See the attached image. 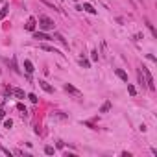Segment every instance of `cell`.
I'll return each instance as SVG.
<instances>
[{"mask_svg": "<svg viewBox=\"0 0 157 157\" xmlns=\"http://www.w3.org/2000/svg\"><path fill=\"white\" fill-rule=\"evenodd\" d=\"M54 21L52 19H48V17H44V15H41L39 17V28L41 30H54Z\"/></svg>", "mask_w": 157, "mask_h": 157, "instance_id": "obj_1", "label": "cell"}, {"mask_svg": "<svg viewBox=\"0 0 157 157\" xmlns=\"http://www.w3.org/2000/svg\"><path fill=\"white\" fill-rule=\"evenodd\" d=\"M142 74H144V80H146V87H148L150 91H154L155 89V85H154V78H151V74H150V70L142 67Z\"/></svg>", "mask_w": 157, "mask_h": 157, "instance_id": "obj_2", "label": "cell"}, {"mask_svg": "<svg viewBox=\"0 0 157 157\" xmlns=\"http://www.w3.org/2000/svg\"><path fill=\"white\" fill-rule=\"evenodd\" d=\"M65 91H67V93H70V94H76V96H82V93H80V91L76 89L74 85H70V83H65Z\"/></svg>", "mask_w": 157, "mask_h": 157, "instance_id": "obj_3", "label": "cell"}, {"mask_svg": "<svg viewBox=\"0 0 157 157\" xmlns=\"http://www.w3.org/2000/svg\"><path fill=\"white\" fill-rule=\"evenodd\" d=\"M35 26H37V21H35L33 17H30V19H28V22H26V30H28V32H33Z\"/></svg>", "mask_w": 157, "mask_h": 157, "instance_id": "obj_4", "label": "cell"}, {"mask_svg": "<svg viewBox=\"0 0 157 157\" xmlns=\"http://www.w3.org/2000/svg\"><path fill=\"white\" fill-rule=\"evenodd\" d=\"M115 74H116V76H118V78H120V80H124V82H126V83H128V74H126V72H124V70H122V68H115Z\"/></svg>", "mask_w": 157, "mask_h": 157, "instance_id": "obj_5", "label": "cell"}, {"mask_svg": "<svg viewBox=\"0 0 157 157\" xmlns=\"http://www.w3.org/2000/svg\"><path fill=\"white\" fill-rule=\"evenodd\" d=\"M24 70H26L28 74H32L33 70H35V68H33V65H32V61H28V59L24 61Z\"/></svg>", "mask_w": 157, "mask_h": 157, "instance_id": "obj_6", "label": "cell"}, {"mask_svg": "<svg viewBox=\"0 0 157 157\" xmlns=\"http://www.w3.org/2000/svg\"><path fill=\"white\" fill-rule=\"evenodd\" d=\"M39 85H41V87L46 91V93H54V87H52V85H48L46 82H39Z\"/></svg>", "mask_w": 157, "mask_h": 157, "instance_id": "obj_7", "label": "cell"}, {"mask_svg": "<svg viewBox=\"0 0 157 157\" xmlns=\"http://www.w3.org/2000/svg\"><path fill=\"white\" fill-rule=\"evenodd\" d=\"M41 50H46V52H52V54H59L57 50H55L54 46H50V44H41Z\"/></svg>", "mask_w": 157, "mask_h": 157, "instance_id": "obj_8", "label": "cell"}, {"mask_svg": "<svg viewBox=\"0 0 157 157\" xmlns=\"http://www.w3.org/2000/svg\"><path fill=\"white\" fill-rule=\"evenodd\" d=\"M35 39H39V41H48V35L46 33H43V32H37V33H35Z\"/></svg>", "mask_w": 157, "mask_h": 157, "instance_id": "obj_9", "label": "cell"}, {"mask_svg": "<svg viewBox=\"0 0 157 157\" xmlns=\"http://www.w3.org/2000/svg\"><path fill=\"white\" fill-rule=\"evenodd\" d=\"M146 26H148V30L151 32V35H154V37H157V30L154 28V24H151V22L148 21V19H146Z\"/></svg>", "mask_w": 157, "mask_h": 157, "instance_id": "obj_10", "label": "cell"}, {"mask_svg": "<svg viewBox=\"0 0 157 157\" xmlns=\"http://www.w3.org/2000/svg\"><path fill=\"white\" fill-rule=\"evenodd\" d=\"M83 9H85L87 13H91V15H96V9L91 6V4H83Z\"/></svg>", "mask_w": 157, "mask_h": 157, "instance_id": "obj_11", "label": "cell"}, {"mask_svg": "<svg viewBox=\"0 0 157 157\" xmlns=\"http://www.w3.org/2000/svg\"><path fill=\"white\" fill-rule=\"evenodd\" d=\"M109 109H111V102H104V105L100 107V113H107Z\"/></svg>", "mask_w": 157, "mask_h": 157, "instance_id": "obj_12", "label": "cell"}, {"mask_svg": "<svg viewBox=\"0 0 157 157\" xmlns=\"http://www.w3.org/2000/svg\"><path fill=\"white\" fill-rule=\"evenodd\" d=\"M137 78H139V83H140V85H146V80H144L142 70H139V72H137Z\"/></svg>", "mask_w": 157, "mask_h": 157, "instance_id": "obj_13", "label": "cell"}, {"mask_svg": "<svg viewBox=\"0 0 157 157\" xmlns=\"http://www.w3.org/2000/svg\"><path fill=\"white\" fill-rule=\"evenodd\" d=\"M11 93H15L17 98H24V91L22 89H11Z\"/></svg>", "mask_w": 157, "mask_h": 157, "instance_id": "obj_14", "label": "cell"}, {"mask_svg": "<svg viewBox=\"0 0 157 157\" xmlns=\"http://www.w3.org/2000/svg\"><path fill=\"white\" fill-rule=\"evenodd\" d=\"M8 11H9V6H4V8H2V11H0V21H2V19L8 15Z\"/></svg>", "mask_w": 157, "mask_h": 157, "instance_id": "obj_15", "label": "cell"}, {"mask_svg": "<svg viewBox=\"0 0 157 157\" xmlns=\"http://www.w3.org/2000/svg\"><path fill=\"white\" fill-rule=\"evenodd\" d=\"M128 93H129L131 96H135V94H137V89L133 87V85H129V83H128Z\"/></svg>", "mask_w": 157, "mask_h": 157, "instance_id": "obj_16", "label": "cell"}, {"mask_svg": "<svg viewBox=\"0 0 157 157\" xmlns=\"http://www.w3.org/2000/svg\"><path fill=\"white\" fill-rule=\"evenodd\" d=\"M80 65H82L83 68H89V65H91V63L87 61V59H83V57H82V59H80Z\"/></svg>", "mask_w": 157, "mask_h": 157, "instance_id": "obj_17", "label": "cell"}, {"mask_svg": "<svg viewBox=\"0 0 157 157\" xmlns=\"http://www.w3.org/2000/svg\"><path fill=\"white\" fill-rule=\"evenodd\" d=\"M54 148H52V146H46V148H44V154H46V155H54Z\"/></svg>", "mask_w": 157, "mask_h": 157, "instance_id": "obj_18", "label": "cell"}, {"mask_svg": "<svg viewBox=\"0 0 157 157\" xmlns=\"http://www.w3.org/2000/svg\"><path fill=\"white\" fill-rule=\"evenodd\" d=\"M55 39H59V41H61V43L65 44V46H67V39H65V37H63L61 33H55Z\"/></svg>", "mask_w": 157, "mask_h": 157, "instance_id": "obj_19", "label": "cell"}, {"mask_svg": "<svg viewBox=\"0 0 157 157\" xmlns=\"http://www.w3.org/2000/svg\"><path fill=\"white\" fill-rule=\"evenodd\" d=\"M28 98H30V102L37 104V96H35V94H28Z\"/></svg>", "mask_w": 157, "mask_h": 157, "instance_id": "obj_20", "label": "cell"}, {"mask_svg": "<svg viewBox=\"0 0 157 157\" xmlns=\"http://www.w3.org/2000/svg\"><path fill=\"white\" fill-rule=\"evenodd\" d=\"M0 151H4L6 155H9V157H11V151H9L8 148H4V146H0Z\"/></svg>", "mask_w": 157, "mask_h": 157, "instance_id": "obj_21", "label": "cell"}, {"mask_svg": "<svg viewBox=\"0 0 157 157\" xmlns=\"http://www.w3.org/2000/svg\"><path fill=\"white\" fill-rule=\"evenodd\" d=\"M11 126H13L11 120H6V122H4V128H11Z\"/></svg>", "mask_w": 157, "mask_h": 157, "instance_id": "obj_22", "label": "cell"}, {"mask_svg": "<svg viewBox=\"0 0 157 157\" xmlns=\"http://www.w3.org/2000/svg\"><path fill=\"white\" fill-rule=\"evenodd\" d=\"M93 61H98V52H96V50L93 52Z\"/></svg>", "mask_w": 157, "mask_h": 157, "instance_id": "obj_23", "label": "cell"}, {"mask_svg": "<svg viewBox=\"0 0 157 157\" xmlns=\"http://www.w3.org/2000/svg\"><path fill=\"white\" fill-rule=\"evenodd\" d=\"M4 116H6V111H4V109H0V118H4Z\"/></svg>", "mask_w": 157, "mask_h": 157, "instance_id": "obj_24", "label": "cell"}]
</instances>
